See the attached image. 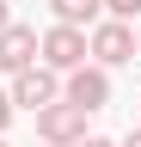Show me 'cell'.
Here are the masks:
<instances>
[{
    "label": "cell",
    "mask_w": 141,
    "mask_h": 147,
    "mask_svg": "<svg viewBox=\"0 0 141 147\" xmlns=\"http://www.w3.org/2000/svg\"><path fill=\"white\" fill-rule=\"evenodd\" d=\"M25 67H37V31L6 25L0 31V74H25Z\"/></svg>",
    "instance_id": "8992f818"
},
{
    "label": "cell",
    "mask_w": 141,
    "mask_h": 147,
    "mask_svg": "<svg viewBox=\"0 0 141 147\" xmlns=\"http://www.w3.org/2000/svg\"><path fill=\"white\" fill-rule=\"evenodd\" d=\"M6 25H12V6H6V0H0V31H6Z\"/></svg>",
    "instance_id": "8fae6325"
},
{
    "label": "cell",
    "mask_w": 141,
    "mask_h": 147,
    "mask_svg": "<svg viewBox=\"0 0 141 147\" xmlns=\"http://www.w3.org/2000/svg\"><path fill=\"white\" fill-rule=\"evenodd\" d=\"M61 104H74V110H104V104H111V74H104V67H74L67 86H61Z\"/></svg>",
    "instance_id": "5b68a950"
},
{
    "label": "cell",
    "mask_w": 141,
    "mask_h": 147,
    "mask_svg": "<svg viewBox=\"0 0 141 147\" xmlns=\"http://www.w3.org/2000/svg\"><path fill=\"white\" fill-rule=\"evenodd\" d=\"M6 123H12V98L0 92V129H6Z\"/></svg>",
    "instance_id": "9c48e42d"
},
{
    "label": "cell",
    "mask_w": 141,
    "mask_h": 147,
    "mask_svg": "<svg viewBox=\"0 0 141 147\" xmlns=\"http://www.w3.org/2000/svg\"><path fill=\"white\" fill-rule=\"evenodd\" d=\"M98 6H104V12H111V18H117V25H129V18L141 12V0H98Z\"/></svg>",
    "instance_id": "ba28073f"
},
{
    "label": "cell",
    "mask_w": 141,
    "mask_h": 147,
    "mask_svg": "<svg viewBox=\"0 0 141 147\" xmlns=\"http://www.w3.org/2000/svg\"><path fill=\"white\" fill-rule=\"evenodd\" d=\"M86 55H92V67H123V61H135V31L117 25V18H98L92 37H86Z\"/></svg>",
    "instance_id": "6da1fadb"
},
{
    "label": "cell",
    "mask_w": 141,
    "mask_h": 147,
    "mask_svg": "<svg viewBox=\"0 0 141 147\" xmlns=\"http://www.w3.org/2000/svg\"><path fill=\"white\" fill-rule=\"evenodd\" d=\"M55 6V25H67V31H80V25H92V18L104 12L98 0H49Z\"/></svg>",
    "instance_id": "52a82bcc"
},
{
    "label": "cell",
    "mask_w": 141,
    "mask_h": 147,
    "mask_svg": "<svg viewBox=\"0 0 141 147\" xmlns=\"http://www.w3.org/2000/svg\"><path fill=\"white\" fill-rule=\"evenodd\" d=\"M0 147H6V141H0Z\"/></svg>",
    "instance_id": "9a60e30c"
},
{
    "label": "cell",
    "mask_w": 141,
    "mask_h": 147,
    "mask_svg": "<svg viewBox=\"0 0 141 147\" xmlns=\"http://www.w3.org/2000/svg\"><path fill=\"white\" fill-rule=\"evenodd\" d=\"M12 110H49V104H61V80L49 67H25V74H12Z\"/></svg>",
    "instance_id": "3957f363"
},
{
    "label": "cell",
    "mask_w": 141,
    "mask_h": 147,
    "mask_svg": "<svg viewBox=\"0 0 141 147\" xmlns=\"http://www.w3.org/2000/svg\"><path fill=\"white\" fill-rule=\"evenodd\" d=\"M80 147H117V141H104V135H86V141H80Z\"/></svg>",
    "instance_id": "30bf717a"
},
{
    "label": "cell",
    "mask_w": 141,
    "mask_h": 147,
    "mask_svg": "<svg viewBox=\"0 0 141 147\" xmlns=\"http://www.w3.org/2000/svg\"><path fill=\"white\" fill-rule=\"evenodd\" d=\"M31 147H37V141H31Z\"/></svg>",
    "instance_id": "5bb4252c"
},
{
    "label": "cell",
    "mask_w": 141,
    "mask_h": 147,
    "mask_svg": "<svg viewBox=\"0 0 141 147\" xmlns=\"http://www.w3.org/2000/svg\"><path fill=\"white\" fill-rule=\"evenodd\" d=\"M135 55H141V31H135Z\"/></svg>",
    "instance_id": "4fadbf2b"
},
{
    "label": "cell",
    "mask_w": 141,
    "mask_h": 147,
    "mask_svg": "<svg viewBox=\"0 0 141 147\" xmlns=\"http://www.w3.org/2000/svg\"><path fill=\"white\" fill-rule=\"evenodd\" d=\"M123 147H141V129H135V135H129V141H123Z\"/></svg>",
    "instance_id": "7c38bea8"
},
{
    "label": "cell",
    "mask_w": 141,
    "mask_h": 147,
    "mask_svg": "<svg viewBox=\"0 0 141 147\" xmlns=\"http://www.w3.org/2000/svg\"><path fill=\"white\" fill-rule=\"evenodd\" d=\"M37 55H43V67H49V74H74V67H86V31L49 25V31L37 37Z\"/></svg>",
    "instance_id": "7a4b0ae2"
},
{
    "label": "cell",
    "mask_w": 141,
    "mask_h": 147,
    "mask_svg": "<svg viewBox=\"0 0 141 147\" xmlns=\"http://www.w3.org/2000/svg\"><path fill=\"white\" fill-rule=\"evenodd\" d=\"M37 135H43V147H80L86 141V110H74V104L37 110Z\"/></svg>",
    "instance_id": "277c9868"
}]
</instances>
